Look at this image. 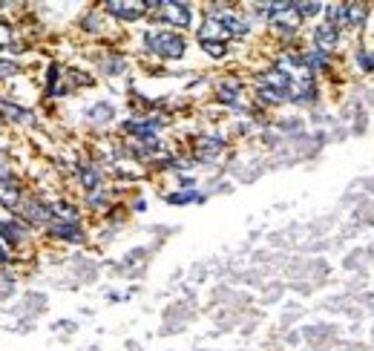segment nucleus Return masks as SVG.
<instances>
[{"label": "nucleus", "instance_id": "nucleus-9", "mask_svg": "<svg viewBox=\"0 0 374 351\" xmlns=\"http://www.w3.org/2000/svg\"><path fill=\"white\" fill-rule=\"evenodd\" d=\"M294 9H300L302 14H317V12L322 9V6H320V3H297Z\"/></svg>", "mask_w": 374, "mask_h": 351}, {"label": "nucleus", "instance_id": "nucleus-10", "mask_svg": "<svg viewBox=\"0 0 374 351\" xmlns=\"http://www.w3.org/2000/svg\"><path fill=\"white\" fill-rule=\"evenodd\" d=\"M81 179H84L87 187H95V182H98V173H92V167H87V173H81Z\"/></svg>", "mask_w": 374, "mask_h": 351}, {"label": "nucleus", "instance_id": "nucleus-4", "mask_svg": "<svg viewBox=\"0 0 374 351\" xmlns=\"http://www.w3.org/2000/svg\"><path fill=\"white\" fill-rule=\"evenodd\" d=\"M0 233H3L9 242H21V239L26 236V231L21 225H14V222H0Z\"/></svg>", "mask_w": 374, "mask_h": 351}, {"label": "nucleus", "instance_id": "nucleus-6", "mask_svg": "<svg viewBox=\"0 0 374 351\" xmlns=\"http://www.w3.org/2000/svg\"><path fill=\"white\" fill-rule=\"evenodd\" d=\"M202 50L207 55H214V58H222L225 55V43L222 41H202Z\"/></svg>", "mask_w": 374, "mask_h": 351}, {"label": "nucleus", "instance_id": "nucleus-13", "mask_svg": "<svg viewBox=\"0 0 374 351\" xmlns=\"http://www.w3.org/2000/svg\"><path fill=\"white\" fill-rule=\"evenodd\" d=\"M3 262H6V251H3V248H0V265H3Z\"/></svg>", "mask_w": 374, "mask_h": 351}, {"label": "nucleus", "instance_id": "nucleus-2", "mask_svg": "<svg viewBox=\"0 0 374 351\" xmlns=\"http://www.w3.org/2000/svg\"><path fill=\"white\" fill-rule=\"evenodd\" d=\"M153 6H158V3H116V0H110L107 12L116 14V18H124V21H136L144 9H153Z\"/></svg>", "mask_w": 374, "mask_h": 351}, {"label": "nucleus", "instance_id": "nucleus-11", "mask_svg": "<svg viewBox=\"0 0 374 351\" xmlns=\"http://www.w3.org/2000/svg\"><path fill=\"white\" fill-rule=\"evenodd\" d=\"M9 41H12V32H9V26L0 23V46H6Z\"/></svg>", "mask_w": 374, "mask_h": 351}, {"label": "nucleus", "instance_id": "nucleus-5", "mask_svg": "<svg viewBox=\"0 0 374 351\" xmlns=\"http://www.w3.org/2000/svg\"><path fill=\"white\" fill-rule=\"evenodd\" d=\"M52 233L61 236V239H70V242H78V239H81V231H78L75 222H67V225H55Z\"/></svg>", "mask_w": 374, "mask_h": 351}, {"label": "nucleus", "instance_id": "nucleus-8", "mask_svg": "<svg viewBox=\"0 0 374 351\" xmlns=\"http://www.w3.org/2000/svg\"><path fill=\"white\" fill-rule=\"evenodd\" d=\"M317 41H320L322 46H331V41H334V35H331V26H322V29L317 32Z\"/></svg>", "mask_w": 374, "mask_h": 351}, {"label": "nucleus", "instance_id": "nucleus-1", "mask_svg": "<svg viewBox=\"0 0 374 351\" xmlns=\"http://www.w3.org/2000/svg\"><path fill=\"white\" fill-rule=\"evenodd\" d=\"M144 43L153 55H161V58H182L185 55V41L176 35V32H147L144 35Z\"/></svg>", "mask_w": 374, "mask_h": 351}, {"label": "nucleus", "instance_id": "nucleus-12", "mask_svg": "<svg viewBox=\"0 0 374 351\" xmlns=\"http://www.w3.org/2000/svg\"><path fill=\"white\" fill-rule=\"evenodd\" d=\"M196 199V193H182V196H170V202H176V204H185V202H193Z\"/></svg>", "mask_w": 374, "mask_h": 351}, {"label": "nucleus", "instance_id": "nucleus-3", "mask_svg": "<svg viewBox=\"0 0 374 351\" xmlns=\"http://www.w3.org/2000/svg\"><path fill=\"white\" fill-rule=\"evenodd\" d=\"M165 18L176 26H190L193 12H190L187 3H165Z\"/></svg>", "mask_w": 374, "mask_h": 351}, {"label": "nucleus", "instance_id": "nucleus-7", "mask_svg": "<svg viewBox=\"0 0 374 351\" xmlns=\"http://www.w3.org/2000/svg\"><path fill=\"white\" fill-rule=\"evenodd\" d=\"M14 72H18V63H14V61H0V81L9 78V75H14Z\"/></svg>", "mask_w": 374, "mask_h": 351}]
</instances>
